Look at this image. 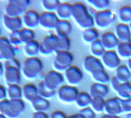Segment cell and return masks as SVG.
Masks as SVG:
<instances>
[{"label": "cell", "mask_w": 131, "mask_h": 118, "mask_svg": "<svg viewBox=\"0 0 131 118\" xmlns=\"http://www.w3.org/2000/svg\"><path fill=\"white\" fill-rule=\"evenodd\" d=\"M72 17L77 25L85 31L92 29L95 26L94 16L90 14L86 5L82 2H76L72 4Z\"/></svg>", "instance_id": "cell-1"}, {"label": "cell", "mask_w": 131, "mask_h": 118, "mask_svg": "<svg viewBox=\"0 0 131 118\" xmlns=\"http://www.w3.org/2000/svg\"><path fill=\"white\" fill-rule=\"evenodd\" d=\"M25 102L22 99L10 100L5 98L0 101V113L7 118H17L25 110Z\"/></svg>", "instance_id": "cell-2"}, {"label": "cell", "mask_w": 131, "mask_h": 118, "mask_svg": "<svg viewBox=\"0 0 131 118\" xmlns=\"http://www.w3.org/2000/svg\"><path fill=\"white\" fill-rule=\"evenodd\" d=\"M21 64L19 60L13 58L5 62L4 76L8 85H19L21 82Z\"/></svg>", "instance_id": "cell-3"}, {"label": "cell", "mask_w": 131, "mask_h": 118, "mask_svg": "<svg viewBox=\"0 0 131 118\" xmlns=\"http://www.w3.org/2000/svg\"><path fill=\"white\" fill-rule=\"evenodd\" d=\"M43 64L38 57H28L23 63L22 72L23 75L29 80H35L42 72Z\"/></svg>", "instance_id": "cell-4"}, {"label": "cell", "mask_w": 131, "mask_h": 118, "mask_svg": "<svg viewBox=\"0 0 131 118\" xmlns=\"http://www.w3.org/2000/svg\"><path fill=\"white\" fill-rule=\"evenodd\" d=\"M31 1L29 0H16L9 1L6 5V16L8 17H20L22 14L27 11L28 7L31 5Z\"/></svg>", "instance_id": "cell-5"}, {"label": "cell", "mask_w": 131, "mask_h": 118, "mask_svg": "<svg viewBox=\"0 0 131 118\" xmlns=\"http://www.w3.org/2000/svg\"><path fill=\"white\" fill-rule=\"evenodd\" d=\"M74 56L70 51H57L53 60V66L55 71H66L70 66H72Z\"/></svg>", "instance_id": "cell-6"}, {"label": "cell", "mask_w": 131, "mask_h": 118, "mask_svg": "<svg viewBox=\"0 0 131 118\" xmlns=\"http://www.w3.org/2000/svg\"><path fill=\"white\" fill-rule=\"evenodd\" d=\"M35 39V33L33 30L23 28L18 32H15L10 34L9 40L12 45H20V44H27L28 42Z\"/></svg>", "instance_id": "cell-7"}, {"label": "cell", "mask_w": 131, "mask_h": 118, "mask_svg": "<svg viewBox=\"0 0 131 118\" xmlns=\"http://www.w3.org/2000/svg\"><path fill=\"white\" fill-rule=\"evenodd\" d=\"M115 15L110 9H106L104 11H97L94 14V21L95 26L99 27L101 29H105L110 27L115 21Z\"/></svg>", "instance_id": "cell-8"}, {"label": "cell", "mask_w": 131, "mask_h": 118, "mask_svg": "<svg viewBox=\"0 0 131 118\" xmlns=\"http://www.w3.org/2000/svg\"><path fill=\"white\" fill-rule=\"evenodd\" d=\"M64 79L65 78L63 77V75L60 72L55 71V70H51L45 76L42 83L50 91L57 92V90L62 86V83L64 82Z\"/></svg>", "instance_id": "cell-9"}, {"label": "cell", "mask_w": 131, "mask_h": 118, "mask_svg": "<svg viewBox=\"0 0 131 118\" xmlns=\"http://www.w3.org/2000/svg\"><path fill=\"white\" fill-rule=\"evenodd\" d=\"M57 95H58L59 99L62 102L65 103H70V102H75L77 97L79 95V91L76 87H73L70 85L61 86L57 90Z\"/></svg>", "instance_id": "cell-10"}, {"label": "cell", "mask_w": 131, "mask_h": 118, "mask_svg": "<svg viewBox=\"0 0 131 118\" xmlns=\"http://www.w3.org/2000/svg\"><path fill=\"white\" fill-rule=\"evenodd\" d=\"M57 46H58V37L54 33H50L40 42L39 53L43 55H50L53 52H57Z\"/></svg>", "instance_id": "cell-11"}, {"label": "cell", "mask_w": 131, "mask_h": 118, "mask_svg": "<svg viewBox=\"0 0 131 118\" xmlns=\"http://www.w3.org/2000/svg\"><path fill=\"white\" fill-rule=\"evenodd\" d=\"M111 85L120 99H130L131 98V84L129 82L119 83L115 79V77H112L111 79Z\"/></svg>", "instance_id": "cell-12"}, {"label": "cell", "mask_w": 131, "mask_h": 118, "mask_svg": "<svg viewBox=\"0 0 131 118\" xmlns=\"http://www.w3.org/2000/svg\"><path fill=\"white\" fill-rule=\"evenodd\" d=\"M59 22L57 15L54 12H42L39 15V26L46 30H55Z\"/></svg>", "instance_id": "cell-13"}, {"label": "cell", "mask_w": 131, "mask_h": 118, "mask_svg": "<svg viewBox=\"0 0 131 118\" xmlns=\"http://www.w3.org/2000/svg\"><path fill=\"white\" fill-rule=\"evenodd\" d=\"M101 60L104 67L108 68L110 70H116L120 66V58L115 50H106Z\"/></svg>", "instance_id": "cell-14"}, {"label": "cell", "mask_w": 131, "mask_h": 118, "mask_svg": "<svg viewBox=\"0 0 131 118\" xmlns=\"http://www.w3.org/2000/svg\"><path fill=\"white\" fill-rule=\"evenodd\" d=\"M15 48L10 42L9 39L5 37L0 38V59H5L6 61L15 58Z\"/></svg>", "instance_id": "cell-15"}, {"label": "cell", "mask_w": 131, "mask_h": 118, "mask_svg": "<svg viewBox=\"0 0 131 118\" xmlns=\"http://www.w3.org/2000/svg\"><path fill=\"white\" fill-rule=\"evenodd\" d=\"M65 79L70 86L75 87L80 84L83 80V72L76 66H70L65 71Z\"/></svg>", "instance_id": "cell-16"}, {"label": "cell", "mask_w": 131, "mask_h": 118, "mask_svg": "<svg viewBox=\"0 0 131 118\" xmlns=\"http://www.w3.org/2000/svg\"><path fill=\"white\" fill-rule=\"evenodd\" d=\"M120 98H112L105 100V114L108 115H116L118 116L119 114L122 113L121 109V102H120Z\"/></svg>", "instance_id": "cell-17"}, {"label": "cell", "mask_w": 131, "mask_h": 118, "mask_svg": "<svg viewBox=\"0 0 131 118\" xmlns=\"http://www.w3.org/2000/svg\"><path fill=\"white\" fill-rule=\"evenodd\" d=\"M23 24L27 29H34L39 25V14L35 10H27L23 15Z\"/></svg>", "instance_id": "cell-18"}, {"label": "cell", "mask_w": 131, "mask_h": 118, "mask_svg": "<svg viewBox=\"0 0 131 118\" xmlns=\"http://www.w3.org/2000/svg\"><path fill=\"white\" fill-rule=\"evenodd\" d=\"M101 41L105 50H115L117 45L119 44V40L116 38L115 33L112 32H106L103 33L101 38Z\"/></svg>", "instance_id": "cell-19"}, {"label": "cell", "mask_w": 131, "mask_h": 118, "mask_svg": "<svg viewBox=\"0 0 131 118\" xmlns=\"http://www.w3.org/2000/svg\"><path fill=\"white\" fill-rule=\"evenodd\" d=\"M84 68L87 72L89 73H95L99 71V70H102V69H105V67L102 63V60L100 58H97L95 56H86L84 59Z\"/></svg>", "instance_id": "cell-20"}, {"label": "cell", "mask_w": 131, "mask_h": 118, "mask_svg": "<svg viewBox=\"0 0 131 118\" xmlns=\"http://www.w3.org/2000/svg\"><path fill=\"white\" fill-rule=\"evenodd\" d=\"M4 26L10 33H15L23 29V20L21 17H8L4 16Z\"/></svg>", "instance_id": "cell-21"}, {"label": "cell", "mask_w": 131, "mask_h": 118, "mask_svg": "<svg viewBox=\"0 0 131 118\" xmlns=\"http://www.w3.org/2000/svg\"><path fill=\"white\" fill-rule=\"evenodd\" d=\"M115 36L118 39L119 42H126L131 41V32L129 25H125L119 23L115 27Z\"/></svg>", "instance_id": "cell-22"}, {"label": "cell", "mask_w": 131, "mask_h": 118, "mask_svg": "<svg viewBox=\"0 0 131 118\" xmlns=\"http://www.w3.org/2000/svg\"><path fill=\"white\" fill-rule=\"evenodd\" d=\"M108 92H110V88L105 84L94 83L90 88V95L92 98L100 97V98H105L108 95Z\"/></svg>", "instance_id": "cell-23"}, {"label": "cell", "mask_w": 131, "mask_h": 118, "mask_svg": "<svg viewBox=\"0 0 131 118\" xmlns=\"http://www.w3.org/2000/svg\"><path fill=\"white\" fill-rule=\"evenodd\" d=\"M56 36L59 38H65L69 37V34L72 32V26L69 21L67 20H59L58 24L55 28Z\"/></svg>", "instance_id": "cell-24"}, {"label": "cell", "mask_w": 131, "mask_h": 118, "mask_svg": "<svg viewBox=\"0 0 131 118\" xmlns=\"http://www.w3.org/2000/svg\"><path fill=\"white\" fill-rule=\"evenodd\" d=\"M56 15L59 20H67L72 17V4L70 3H60L57 10H56Z\"/></svg>", "instance_id": "cell-25"}, {"label": "cell", "mask_w": 131, "mask_h": 118, "mask_svg": "<svg viewBox=\"0 0 131 118\" xmlns=\"http://www.w3.org/2000/svg\"><path fill=\"white\" fill-rule=\"evenodd\" d=\"M32 105L36 112H46L50 107V103L48 99L42 98L40 96H38L34 99L32 101Z\"/></svg>", "instance_id": "cell-26"}, {"label": "cell", "mask_w": 131, "mask_h": 118, "mask_svg": "<svg viewBox=\"0 0 131 118\" xmlns=\"http://www.w3.org/2000/svg\"><path fill=\"white\" fill-rule=\"evenodd\" d=\"M115 51L120 59L129 60L131 58V41L119 42Z\"/></svg>", "instance_id": "cell-27"}, {"label": "cell", "mask_w": 131, "mask_h": 118, "mask_svg": "<svg viewBox=\"0 0 131 118\" xmlns=\"http://www.w3.org/2000/svg\"><path fill=\"white\" fill-rule=\"evenodd\" d=\"M22 90H23V97L30 102H32L34 99L39 96L38 87L34 84H27L23 87Z\"/></svg>", "instance_id": "cell-28"}, {"label": "cell", "mask_w": 131, "mask_h": 118, "mask_svg": "<svg viewBox=\"0 0 131 118\" xmlns=\"http://www.w3.org/2000/svg\"><path fill=\"white\" fill-rule=\"evenodd\" d=\"M115 79L119 83H126L129 82V79L131 78V72L128 69L127 65H121L115 70Z\"/></svg>", "instance_id": "cell-29"}, {"label": "cell", "mask_w": 131, "mask_h": 118, "mask_svg": "<svg viewBox=\"0 0 131 118\" xmlns=\"http://www.w3.org/2000/svg\"><path fill=\"white\" fill-rule=\"evenodd\" d=\"M117 18L121 24L129 25L131 23V6L125 5L119 8L117 11Z\"/></svg>", "instance_id": "cell-30"}, {"label": "cell", "mask_w": 131, "mask_h": 118, "mask_svg": "<svg viewBox=\"0 0 131 118\" xmlns=\"http://www.w3.org/2000/svg\"><path fill=\"white\" fill-rule=\"evenodd\" d=\"M40 43L37 40H32L25 44V54L28 57H37V55L39 53Z\"/></svg>", "instance_id": "cell-31"}, {"label": "cell", "mask_w": 131, "mask_h": 118, "mask_svg": "<svg viewBox=\"0 0 131 118\" xmlns=\"http://www.w3.org/2000/svg\"><path fill=\"white\" fill-rule=\"evenodd\" d=\"M7 97L8 99H22L23 97V90L19 85H9L7 89Z\"/></svg>", "instance_id": "cell-32"}, {"label": "cell", "mask_w": 131, "mask_h": 118, "mask_svg": "<svg viewBox=\"0 0 131 118\" xmlns=\"http://www.w3.org/2000/svg\"><path fill=\"white\" fill-rule=\"evenodd\" d=\"M92 97L89 92H79L78 97H77V99H76V104L77 106L81 107L82 109L83 108H86V107H89V105H91V102H92Z\"/></svg>", "instance_id": "cell-33"}, {"label": "cell", "mask_w": 131, "mask_h": 118, "mask_svg": "<svg viewBox=\"0 0 131 118\" xmlns=\"http://www.w3.org/2000/svg\"><path fill=\"white\" fill-rule=\"evenodd\" d=\"M92 78L94 79V81L96 83L99 84H105L106 85L108 82H111V78L108 76V74L105 72V69H102V70H99L97 72L92 73Z\"/></svg>", "instance_id": "cell-34"}, {"label": "cell", "mask_w": 131, "mask_h": 118, "mask_svg": "<svg viewBox=\"0 0 131 118\" xmlns=\"http://www.w3.org/2000/svg\"><path fill=\"white\" fill-rule=\"evenodd\" d=\"M82 39L85 41V43H91L92 44L94 41H96V40L99 39V32L95 28L86 30L83 33Z\"/></svg>", "instance_id": "cell-35"}, {"label": "cell", "mask_w": 131, "mask_h": 118, "mask_svg": "<svg viewBox=\"0 0 131 118\" xmlns=\"http://www.w3.org/2000/svg\"><path fill=\"white\" fill-rule=\"evenodd\" d=\"M106 51L105 49L104 45L102 44L101 39H98L96 41H94L91 44V52H92V56H95L97 58H102V56L105 54Z\"/></svg>", "instance_id": "cell-36"}, {"label": "cell", "mask_w": 131, "mask_h": 118, "mask_svg": "<svg viewBox=\"0 0 131 118\" xmlns=\"http://www.w3.org/2000/svg\"><path fill=\"white\" fill-rule=\"evenodd\" d=\"M105 98L96 97L92 98V102H91V108L95 111V113H103L105 111Z\"/></svg>", "instance_id": "cell-37"}, {"label": "cell", "mask_w": 131, "mask_h": 118, "mask_svg": "<svg viewBox=\"0 0 131 118\" xmlns=\"http://www.w3.org/2000/svg\"><path fill=\"white\" fill-rule=\"evenodd\" d=\"M89 3L96 10L104 11V10H106L108 8L110 4H111V1H108V0H89Z\"/></svg>", "instance_id": "cell-38"}, {"label": "cell", "mask_w": 131, "mask_h": 118, "mask_svg": "<svg viewBox=\"0 0 131 118\" xmlns=\"http://www.w3.org/2000/svg\"><path fill=\"white\" fill-rule=\"evenodd\" d=\"M38 90H39V96L45 98H52L53 96L57 92H53V91H50L49 89H47L45 84L42 83V81L40 82L39 84V87H38Z\"/></svg>", "instance_id": "cell-39"}, {"label": "cell", "mask_w": 131, "mask_h": 118, "mask_svg": "<svg viewBox=\"0 0 131 118\" xmlns=\"http://www.w3.org/2000/svg\"><path fill=\"white\" fill-rule=\"evenodd\" d=\"M60 2L57 0H43L42 1V7L46 12H54L57 10Z\"/></svg>", "instance_id": "cell-40"}, {"label": "cell", "mask_w": 131, "mask_h": 118, "mask_svg": "<svg viewBox=\"0 0 131 118\" xmlns=\"http://www.w3.org/2000/svg\"><path fill=\"white\" fill-rule=\"evenodd\" d=\"M70 46H71V41L68 37H65V38H59L58 37L57 51H69Z\"/></svg>", "instance_id": "cell-41"}, {"label": "cell", "mask_w": 131, "mask_h": 118, "mask_svg": "<svg viewBox=\"0 0 131 118\" xmlns=\"http://www.w3.org/2000/svg\"><path fill=\"white\" fill-rule=\"evenodd\" d=\"M121 109L122 113H131V100L130 99H121Z\"/></svg>", "instance_id": "cell-42"}, {"label": "cell", "mask_w": 131, "mask_h": 118, "mask_svg": "<svg viewBox=\"0 0 131 118\" xmlns=\"http://www.w3.org/2000/svg\"><path fill=\"white\" fill-rule=\"evenodd\" d=\"M80 113L85 118H96V113L91 107H86V108L81 109Z\"/></svg>", "instance_id": "cell-43"}, {"label": "cell", "mask_w": 131, "mask_h": 118, "mask_svg": "<svg viewBox=\"0 0 131 118\" xmlns=\"http://www.w3.org/2000/svg\"><path fill=\"white\" fill-rule=\"evenodd\" d=\"M49 118H67V116L65 115V113L63 111H54L51 113V115L49 116Z\"/></svg>", "instance_id": "cell-44"}, {"label": "cell", "mask_w": 131, "mask_h": 118, "mask_svg": "<svg viewBox=\"0 0 131 118\" xmlns=\"http://www.w3.org/2000/svg\"><path fill=\"white\" fill-rule=\"evenodd\" d=\"M7 98V90L5 89V87H3L2 85H0V101L5 99Z\"/></svg>", "instance_id": "cell-45"}, {"label": "cell", "mask_w": 131, "mask_h": 118, "mask_svg": "<svg viewBox=\"0 0 131 118\" xmlns=\"http://www.w3.org/2000/svg\"><path fill=\"white\" fill-rule=\"evenodd\" d=\"M32 118H49L46 112H35Z\"/></svg>", "instance_id": "cell-46"}, {"label": "cell", "mask_w": 131, "mask_h": 118, "mask_svg": "<svg viewBox=\"0 0 131 118\" xmlns=\"http://www.w3.org/2000/svg\"><path fill=\"white\" fill-rule=\"evenodd\" d=\"M67 118H85L80 112L79 113H76V114H73V115H70V116H68Z\"/></svg>", "instance_id": "cell-47"}, {"label": "cell", "mask_w": 131, "mask_h": 118, "mask_svg": "<svg viewBox=\"0 0 131 118\" xmlns=\"http://www.w3.org/2000/svg\"><path fill=\"white\" fill-rule=\"evenodd\" d=\"M101 118H119V116L116 115H108V114H104Z\"/></svg>", "instance_id": "cell-48"}, {"label": "cell", "mask_w": 131, "mask_h": 118, "mask_svg": "<svg viewBox=\"0 0 131 118\" xmlns=\"http://www.w3.org/2000/svg\"><path fill=\"white\" fill-rule=\"evenodd\" d=\"M3 74H4V66L0 62V77H1Z\"/></svg>", "instance_id": "cell-49"}, {"label": "cell", "mask_w": 131, "mask_h": 118, "mask_svg": "<svg viewBox=\"0 0 131 118\" xmlns=\"http://www.w3.org/2000/svg\"><path fill=\"white\" fill-rule=\"evenodd\" d=\"M127 67H128V69L130 70V72H131V58L128 60V63H127Z\"/></svg>", "instance_id": "cell-50"}, {"label": "cell", "mask_w": 131, "mask_h": 118, "mask_svg": "<svg viewBox=\"0 0 131 118\" xmlns=\"http://www.w3.org/2000/svg\"><path fill=\"white\" fill-rule=\"evenodd\" d=\"M125 118H131V113H128V114H126V117Z\"/></svg>", "instance_id": "cell-51"}, {"label": "cell", "mask_w": 131, "mask_h": 118, "mask_svg": "<svg viewBox=\"0 0 131 118\" xmlns=\"http://www.w3.org/2000/svg\"><path fill=\"white\" fill-rule=\"evenodd\" d=\"M0 118H7V117L6 116H4L3 114H1V113H0Z\"/></svg>", "instance_id": "cell-52"}, {"label": "cell", "mask_w": 131, "mask_h": 118, "mask_svg": "<svg viewBox=\"0 0 131 118\" xmlns=\"http://www.w3.org/2000/svg\"><path fill=\"white\" fill-rule=\"evenodd\" d=\"M129 29H130V32H131V23L129 24Z\"/></svg>", "instance_id": "cell-53"}, {"label": "cell", "mask_w": 131, "mask_h": 118, "mask_svg": "<svg viewBox=\"0 0 131 118\" xmlns=\"http://www.w3.org/2000/svg\"><path fill=\"white\" fill-rule=\"evenodd\" d=\"M0 38H1V29H0Z\"/></svg>", "instance_id": "cell-54"}, {"label": "cell", "mask_w": 131, "mask_h": 118, "mask_svg": "<svg viewBox=\"0 0 131 118\" xmlns=\"http://www.w3.org/2000/svg\"><path fill=\"white\" fill-rule=\"evenodd\" d=\"M130 100H131V98H130Z\"/></svg>", "instance_id": "cell-55"}]
</instances>
